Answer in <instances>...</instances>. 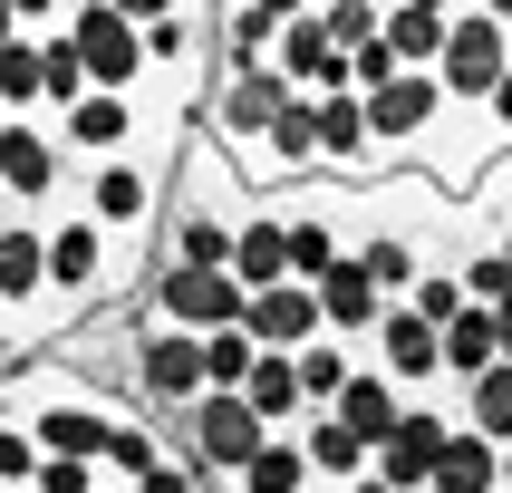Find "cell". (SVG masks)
Returning a JSON list of instances; mask_svg holds the SVG:
<instances>
[{"label": "cell", "instance_id": "obj_1", "mask_svg": "<svg viewBox=\"0 0 512 493\" xmlns=\"http://www.w3.org/2000/svg\"><path fill=\"white\" fill-rule=\"evenodd\" d=\"M165 184H174V165L97 155V165H78V213H87V223H107V242L145 271V252H155V213H165Z\"/></svg>", "mask_w": 512, "mask_h": 493}, {"label": "cell", "instance_id": "obj_2", "mask_svg": "<svg viewBox=\"0 0 512 493\" xmlns=\"http://www.w3.org/2000/svg\"><path fill=\"white\" fill-rule=\"evenodd\" d=\"M165 435H174V455L194 464V474L232 484V474H242V464L261 455V435H271V426H261L252 406H242V387H203V397L184 406V416H174Z\"/></svg>", "mask_w": 512, "mask_h": 493}, {"label": "cell", "instance_id": "obj_3", "mask_svg": "<svg viewBox=\"0 0 512 493\" xmlns=\"http://www.w3.org/2000/svg\"><path fill=\"white\" fill-rule=\"evenodd\" d=\"M194 397H203V329H165V319L136 310V377H126V406H145L155 426H174Z\"/></svg>", "mask_w": 512, "mask_h": 493}, {"label": "cell", "instance_id": "obj_4", "mask_svg": "<svg viewBox=\"0 0 512 493\" xmlns=\"http://www.w3.org/2000/svg\"><path fill=\"white\" fill-rule=\"evenodd\" d=\"M290 97H300V87H290L271 58H261V68H213V87H203L194 126H203L213 145H232V155H252V145H261V126H271Z\"/></svg>", "mask_w": 512, "mask_h": 493}, {"label": "cell", "instance_id": "obj_5", "mask_svg": "<svg viewBox=\"0 0 512 493\" xmlns=\"http://www.w3.org/2000/svg\"><path fill=\"white\" fill-rule=\"evenodd\" d=\"M252 290L232 281V271H203V261H155L136 281V310L165 319V329H232Z\"/></svg>", "mask_w": 512, "mask_h": 493}, {"label": "cell", "instance_id": "obj_6", "mask_svg": "<svg viewBox=\"0 0 512 493\" xmlns=\"http://www.w3.org/2000/svg\"><path fill=\"white\" fill-rule=\"evenodd\" d=\"M58 29H68L87 87H116V97H136V87H145V29L126 20V10H107V0H68Z\"/></svg>", "mask_w": 512, "mask_h": 493}, {"label": "cell", "instance_id": "obj_7", "mask_svg": "<svg viewBox=\"0 0 512 493\" xmlns=\"http://www.w3.org/2000/svg\"><path fill=\"white\" fill-rule=\"evenodd\" d=\"M503 68H512V29L493 20V10L464 0L455 20H445V49H435V87H445V107H484Z\"/></svg>", "mask_w": 512, "mask_h": 493}, {"label": "cell", "instance_id": "obj_8", "mask_svg": "<svg viewBox=\"0 0 512 493\" xmlns=\"http://www.w3.org/2000/svg\"><path fill=\"white\" fill-rule=\"evenodd\" d=\"M358 107H368L377 165H397V155H426V136L445 126V87H435V68H397L387 87H358Z\"/></svg>", "mask_w": 512, "mask_h": 493}, {"label": "cell", "instance_id": "obj_9", "mask_svg": "<svg viewBox=\"0 0 512 493\" xmlns=\"http://www.w3.org/2000/svg\"><path fill=\"white\" fill-rule=\"evenodd\" d=\"M358 358H368V368H387L406 397H435V387H445V358H435V319H426V310H406V300H387V310H377V329L358 339Z\"/></svg>", "mask_w": 512, "mask_h": 493}, {"label": "cell", "instance_id": "obj_10", "mask_svg": "<svg viewBox=\"0 0 512 493\" xmlns=\"http://www.w3.org/2000/svg\"><path fill=\"white\" fill-rule=\"evenodd\" d=\"M445 435H455V406H435V397H406L397 435L368 455V474H387V493H426L435 455H445Z\"/></svg>", "mask_w": 512, "mask_h": 493}, {"label": "cell", "instance_id": "obj_11", "mask_svg": "<svg viewBox=\"0 0 512 493\" xmlns=\"http://www.w3.org/2000/svg\"><path fill=\"white\" fill-rule=\"evenodd\" d=\"M319 107V174H339V184H377V136H368V107H358V87L339 97H310Z\"/></svg>", "mask_w": 512, "mask_h": 493}, {"label": "cell", "instance_id": "obj_12", "mask_svg": "<svg viewBox=\"0 0 512 493\" xmlns=\"http://www.w3.org/2000/svg\"><path fill=\"white\" fill-rule=\"evenodd\" d=\"M329 416H339V426H348V435H358V445L377 455V445L397 435V416H406V387H397L387 368H368V358H358V368H348V387L329 397Z\"/></svg>", "mask_w": 512, "mask_h": 493}, {"label": "cell", "instance_id": "obj_13", "mask_svg": "<svg viewBox=\"0 0 512 493\" xmlns=\"http://www.w3.org/2000/svg\"><path fill=\"white\" fill-rule=\"evenodd\" d=\"M242 329H252V348H310L319 339V290L310 281H271L242 300Z\"/></svg>", "mask_w": 512, "mask_h": 493}, {"label": "cell", "instance_id": "obj_14", "mask_svg": "<svg viewBox=\"0 0 512 493\" xmlns=\"http://www.w3.org/2000/svg\"><path fill=\"white\" fill-rule=\"evenodd\" d=\"M310 290H319V329H329V339H368V329H377V310H387V290H377L358 261H329Z\"/></svg>", "mask_w": 512, "mask_h": 493}, {"label": "cell", "instance_id": "obj_15", "mask_svg": "<svg viewBox=\"0 0 512 493\" xmlns=\"http://www.w3.org/2000/svg\"><path fill=\"white\" fill-rule=\"evenodd\" d=\"M232 281L242 290L290 281V232H281V213H271V194H252V213H242V232H232Z\"/></svg>", "mask_w": 512, "mask_h": 493}, {"label": "cell", "instance_id": "obj_16", "mask_svg": "<svg viewBox=\"0 0 512 493\" xmlns=\"http://www.w3.org/2000/svg\"><path fill=\"white\" fill-rule=\"evenodd\" d=\"M426 493H503V445L474 435V426H455L445 455H435V474H426Z\"/></svg>", "mask_w": 512, "mask_h": 493}, {"label": "cell", "instance_id": "obj_17", "mask_svg": "<svg viewBox=\"0 0 512 493\" xmlns=\"http://www.w3.org/2000/svg\"><path fill=\"white\" fill-rule=\"evenodd\" d=\"M435 358H445V387L484 377L493 358H503V339H493V310H474V300H464L455 319H435Z\"/></svg>", "mask_w": 512, "mask_h": 493}, {"label": "cell", "instance_id": "obj_18", "mask_svg": "<svg viewBox=\"0 0 512 493\" xmlns=\"http://www.w3.org/2000/svg\"><path fill=\"white\" fill-rule=\"evenodd\" d=\"M223 493H310V445H300V426H271V435H261V455L242 464Z\"/></svg>", "mask_w": 512, "mask_h": 493}, {"label": "cell", "instance_id": "obj_19", "mask_svg": "<svg viewBox=\"0 0 512 493\" xmlns=\"http://www.w3.org/2000/svg\"><path fill=\"white\" fill-rule=\"evenodd\" d=\"M242 406H252L261 426H300L310 416V397H300V368H290V348H261L252 377H242Z\"/></svg>", "mask_w": 512, "mask_h": 493}, {"label": "cell", "instance_id": "obj_20", "mask_svg": "<svg viewBox=\"0 0 512 493\" xmlns=\"http://www.w3.org/2000/svg\"><path fill=\"white\" fill-rule=\"evenodd\" d=\"M300 445H310V484H329V493L368 474V445H358V435H348L329 406H319V416H300Z\"/></svg>", "mask_w": 512, "mask_h": 493}, {"label": "cell", "instance_id": "obj_21", "mask_svg": "<svg viewBox=\"0 0 512 493\" xmlns=\"http://www.w3.org/2000/svg\"><path fill=\"white\" fill-rule=\"evenodd\" d=\"M455 426L493 435V445H512V358H493L484 377H464L455 387Z\"/></svg>", "mask_w": 512, "mask_h": 493}, {"label": "cell", "instance_id": "obj_22", "mask_svg": "<svg viewBox=\"0 0 512 493\" xmlns=\"http://www.w3.org/2000/svg\"><path fill=\"white\" fill-rule=\"evenodd\" d=\"M290 368H300V397H310V416H319V406L348 387V368H358V339H329V329H319L310 348H290Z\"/></svg>", "mask_w": 512, "mask_h": 493}, {"label": "cell", "instance_id": "obj_23", "mask_svg": "<svg viewBox=\"0 0 512 493\" xmlns=\"http://www.w3.org/2000/svg\"><path fill=\"white\" fill-rule=\"evenodd\" d=\"M377 39L397 49V68H435V49H445V10H416V0H397V10L377 20Z\"/></svg>", "mask_w": 512, "mask_h": 493}, {"label": "cell", "instance_id": "obj_24", "mask_svg": "<svg viewBox=\"0 0 512 493\" xmlns=\"http://www.w3.org/2000/svg\"><path fill=\"white\" fill-rule=\"evenodd\" d=\"M0 116H49V87H39V29L0 49Z\"/></svg>", "mask_w": 512, "mask_h": 493}, {"label": "cell", "instance_id": "obj_25", "mask_svg": "<svg viewBox=\"0 0 512 493\" xmlns=\"http://www.w3.org/2000/svg\"><path fill=\"white\" fill-rule=\"evenodd\" d=\"M39 87H49V116L87 97V68H78V49H68V29H39Z\"/></svg>", "mask_w": 512, "mask_h": 493}, {"label": "cell", "instance_id": "obj_26", "mask_svg": "<svg viewBox=\"0 0 512 493\" xmlns=\"http://www.w3.org/2000/svg\"><path fill=\"white\" fill-rule=\"evenodd\" d=\"M252 329H242V319H232V329H203V387H242V377H252Z\"/></svg>", "mask_w": 512, "mask_h": 493}, {"label": "cell", "instance_id": "obj_27", "mask_svg": "<svg viewBox=\"0 0 512 493\" xmlns=\"http://www.w3.org/2000/svg\"><path fill=\"white\" fill-rule=\"evenodd\" d=\"M455 281H464V300H474V310H493V300L512 290V261L493 252V242H464V252H455Z\"/></svg>", "mask_w": 512, "mask_h": 493}, {"label": "cell", "instance_id": "obj_28", "mask_svg": "<svg viewBox=\"0 0 512 493\" xmlns=\"http://www.w3.org/2000/svg\"><path fill=\"white\" fill-rule=\"evenodd\" d=\"M29 474H39V435L0 416V493H29Z\"/></svg>", "mask_w": 512, "mask_h": 493}, {"label": "cell", "instance_id": "obj_29", "mask_svg": "<svg viewBox=\"0 0 512 493\" xmlns=\"http://www.w3.org/2000/svg\"><path fill=\"white\" fill-rule=\"evenodd\" d=\"M107 484V464H78V455H39V474H29V493H97Z\"/></svg>", "mask_w": 512, "mask_h": 493}, {"label": "cell", "instance_id": "obj_30", "mask_svg": "<svg viewBox=\"0 0 512 493\" xmlns=\"http://www.w3.org/2000/svg\"><path fill=\"white\" fill-rule=\"evenodd\" d=\"M406 310H426V319H455V310H464V281H455V261H435L426 281L406 290Z\"/></svg>", "mask_w": 512, "mask_h": 493}, {"label": "cell", "instance_id": "obj_31", "mask_svg": "<svg viewBox=\"0 0 512 493\" xmlns=\"http://www.w3.org/2000/svg\"><path fill=\"white\" fill-rule=\"evenodd\" d=\"M126 493H203V474H194V464H184V455L165 445V455L145 464V474H126Z\"/></svg>", "mask_w": 512, "mask_h": 493}, {"label": "cell", "instance_id": "obj_32", "mask_svg": "<svg viewBox=\"0 0 512 493\" xmlns=\"http://www.w3.org/2000/svg\"><path fill=\"white\" fill-rule=\"evenodd\" d=\"M348 78H358V87H387V78H397V49H387V39L348 49Z\"/></svg>", "mask_w": 512, "mask_h": 493}, {"label": "cell", "instance_id": "obj_33", "mask_svg": "<svg viewBox=\"0 0 512 493\" xmlns=\"http://www.w3.org/2000/svg\"><path fill=\"white\" fill-rule=\"evenodd\" d=\"M484 116H493V136H503V155H512V68L493 78V97H484Z\"/></svg>", "mask_w": 512, "mask_h": 493}, {"label": "cell", "instance_id": "obj_34", "mask_svg": "<svg viewBox=\"0 0 512 493\" xmlns=\"http://www.w3.org/2000/svg\"><path fill=\"white\" fill-rule=\"evenodd\" d=\"M10 10H20V29H58V10H68V0H10Z\"/></svg>", "mask_w": 512, "mask_h": 493}, {"label": "cell", "instance_id": "obj_35", "mask_svg": "<svg viewBox=\"0 0 512 493\" xmlns=\"http://www.w3.org/2000/svg\"><path fill=\"white\" fill-rule=\"evenodd\" d=\"M493 339H503V358H512V290L493 300Z\"/></svg>", "mask_w": 512, "mask_h": 493}, {"label": "cell", "instance_id": "obj_36", "mask_svg": "<svg viewBox=\"0 0 512 493\" xmlns=\"http://www.w3.org/2000/svg\"><path fill=\"white\" fill-rule=\"evenodd\" d=\"M261 10H271V20H310L319 0H261Z\"/></svg>", "mask_w": 512, "mask_h": 493}, {"label": "cell", "instance_id": "obj_37", "mask_svg": "<svg viewBox=\"0 0 512 493\" xmlns=\"http://www.w3.org/2000/svg\"><path fill=\"white\" fill-rule=\"evenodd\" d=\"M10 39H29V29H20V10H10V0H0V49H10Z\"/></svg>", "mask_w": 512, "mask_h": 493}, {"label": "cell", "instance_id": "obj_38", "mask_svg": "<svg viewBox=\"0 0 512 493\" xmlns=\"http://www.w3.org/2000/svg\"><path fill=\"white\" fill-rule=\"evenodd\" d=\"M339 493H387V474H358V484H339Z\"/></svg>", "mask_w": 512, "mask_h": 493}, {"label": "cell", "instance_id": "obj_39", "mask_svg": "<svg viewBox=\"0 0 512 493\" xmlns=\"http://www.w3.org/2000/svg\"><path fill=\"white\" fill-rule=\"evenodd\" d=\"M474 10H493V20H503V29H512V0H474Z\"/></svg>", "mask_w": 512, "mask_h": 493}, {"label": "cell", "instance_id": "obj_40", "mask_svg": "<svg viewBox=\"0 0 512 493\" xmlns=\"http://www.w3.org/2000/svg\"><path fill=\"white\" fill-rule=\"evenodd\" d=\"M416 10H445V20H455V10H464V0H416Z\"/></svg>", "mask_w": 512, "mask_h": 493}, {"label": "cell", "instance_id": "obj_41", "mask_svg": "<svg viewBox=\"0 0 512 493\" xmlns=\"http://www.w3.org/2000/svg\"><path fill=\"white\" fill-rule=\"evenodd\" d=\"M10 223H20V203H10V194H0V232H10Z\"/></svg>", "mask_w": 512, "mask_h": 493}, {"label": "cell", "instance_id": "obj_42", "mask_svg": "<svg viewBox=\"0 0 512 493\" xmlns=\"http://www.w3.org/2000/svg\"><path fill=\"white\" fill-rule=\"evenodd\" d=\"M97 493H126V484H116V474H107V484H97Z\"/></svg>", "mask_w": 512, "mask_h": 493}, {"label": "cell", "instance_id": "obj_43", "mask_svg": "<svg viewBox=\"0 0 512 493\" xmlns=\"http://www.w3.org/2000/svg\"><path fill=\"white\" fill-rule=\"evenodd\" d=\"M310 493H329V484H310Z\"/></svg>", "mask_w": 512, "mask_h": 493}, {"label": "cell", "instance_id": "obj_44", "mask_svg": "<svg viewBox=\"0 0 512 493\" xmlns=\"http://www.w3.org/2000/svg\"><path fill=\"white\" fill-rule=\"evenodd\" d=\"M0 126H10V116H0Z\"/></svg>", "mask_w": 512, "mask_h": 493}]
</instances>
